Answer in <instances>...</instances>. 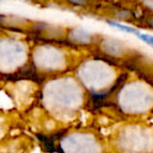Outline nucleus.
Instances as JSON below:
<instances>
[{
    "instance_id": "7ed1b4c3",
    "label": "nucleus",
    "mask_w": 153,
    "mask_h": 153,
    "mask_svg": "<svg viewBox=\"0 0 153 153\" xmlns=\"http://www.w3.org/2000/svg\"><path fill=\"white\" fill-rule=\"evenodd\" d=\"M0 2H1V0H0Z\"/></svg>"
},
{
    "instance_id": "f03ea898",
    "label": "nucleus",
    "mask_w": 153,
    "mask_h": 153,
    "mask_svg": "<svg viewBox=\"0 0 153 153\" xmlns=\"http://www.w3.org/2000/svg\"><path fill=\"white\" fill-rule=\"evenodd\" d=\"M136 36H137V38L140 39L144 43H146V44L153 47V36L147 35V34H140V33L138 35H136Z\"/></svg>"
},
{
    "instance_id": "f257e3e1",
    "label": "nucleus",
    "mask_w": 153,
    "mask_h": 153,
    "mask_svg": "<svg viewBox=\"0 0 153 153\" xmlns=\"http://www.w3.org/2000/svg\"><path fill=\"white\" fill-rule=\"evenodd\" d=\"M106 22L110 26H112V27H115V28H117V30H121L125 33H129V34H134V35L140 34V32H138L136 28L132 27V26H128V25H125V24L119 23V22L111 21V20H106Z\"/></svg>"
}]
</instances>
